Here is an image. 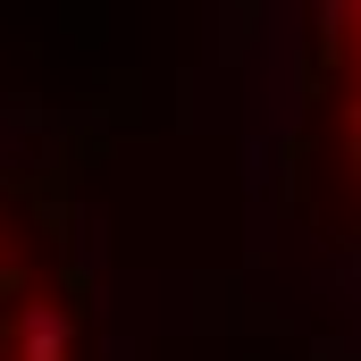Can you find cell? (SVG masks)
Returning <instances> with one entry per match:
<instances>
[{"label": "cell", "instance_id": "1", "mask_svg": "<svg viewBox=\"0 0 361 361\" xmlns=\"http://www.w3.org/2000/svg\"><path fill=\"white\" fill-rule=\"evenodd\" d=\"M17 361H76V328H68V311L34 302V311L17 319Z\"/></svg>", "mask_w": 361, "mask_h": 361}, {"label": "cell", "instance_id": "2", "mask_svg": "<svg viewBox=\"0 0 361 361\" xmlns=\"http://www.w3.org/2000/svg\"><path fill=\"white\" fill-rule=\"evenodd\" d=\"M353 25H361V8H353Z\"/></svg>", "mask_w": 361, "mask_h": 361}]
</instances>
